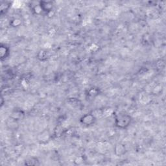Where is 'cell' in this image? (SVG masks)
<instances>
[{
	"label": "cell",
	"mask_w": 166,
	"mask_h": 166,
	"mask_svg": "<svg viewBox=\"0 0 166 166\" xmlns=\"http://www.w3.org/2000/svg\"><path fill=\"white\" fill-rule=\"evenodd\" d=\"M131 117L124 112L115 114V124L120 129H126L131 123Z\"/></svg>",
	"instance_id": "1"
},
{
	"label": "cell",
	"mask_w": 166,
	"mask_h": 166,
	"mask_svg": "<svg viewBox=\"0 0 166 166\" xmlns=\"http://www.w3.org/2000/svg\"><path fill=\"white\" fill-rule=\"evenodd\" d=\"M96 119H97L95 118L92 113H91V114H87L84 115L83 117L80 118V122L84 125L90 126L94 124Z\"/></svg>",
	"instance_id": "2"
},
{
	"label": "cell",
	"mask_w": 166,
	"mask_h": 166,
	"mask_svg": "<svg viewBox=\"0 0 166 166\" xmlns=\"http://www.w3.org/2000/svg\"><path fill=\"white\" fill-rule=\"evenodd\" d=\"M39 5L42 11L46 13L51 12L53 8V3L50 1H40Z\"/></svg>",
	"instance_id": "3"
},
{
	"label": "cell",
	"mask_w": 166,
	"mask_h": 166,
	"mask_svg": "<svg viewBox=\"0 0 166 166\" xmlns=\"http://www.w3.org/2000/svg\"><path fill=\"white\" fill-rule=\"evenodd\" d=\"M9 48L5 44H1L0 45V56H1V59L4 60L6 58H7L10 53Z\"/></svg>",
	"instance_id": "4"
},
{
	"label": "cell",
	"mask_w": 166,
	"mask_h": 166,
	"mask_svg": "<svg viewBox=\"0 0 166 166\" xmlns=\"http://www.w3.org/2000/svg\"><path fill=\"white\" fill-rule=\"evenodd\" d=\"M10 3L9 1H1V4H0V12H1V15H3L8 12L10 7Z\"/></svg>",
	"instance_id": "5"
},
{
	"label": "cell",
	"mask_w": 166,
	"mask_h": 166,
	"mask_svg": "<svg viewBox=\"0 0 166 166\" xmlns=\"http://www.w3.org/2000/svg\"><path fill=\"white\" fill-rule=\"evenodd\" d=\"M23 117V112L20 110H15L10 115V118L18 121V120L22 119Z\"/></svg>",
	"instance_id": "6"
},
{
	"label": "cell",
	"mask_w": 166,
	"mask_h": 166,
	"mask_svg": "<svg viewBox=\"0 0 166 166\" xmlns=\"http://www.w3.org/2000/svg\"><path fill=\"white\" fill-rule=\"evenodd\" d=\"M115 153L116 154L118 155V156H121L125 153V147L123 145L121 144H118L116 145L115 147Z\"/></svg>",
	"instance_id": "7"
},
{
	"label": "cell",
	"mask_w": 166,
	"mask_h": 166,
	"mask_svg": "<svg viewBox=\"0 0 166 166\" xmlns=\"http://www.w3.org/2000/svg\"><path fill=\"white\" fill-rule=\"evenodd\" d=\"M98 94H99V90L97 89V88H91L88 92V97H90L91 99L96 97Z\"/></svg>",
	"instance_id": "8"
},
{
	"label": "cell",
	"mask_w": 166,
	"mask_h": 166,
	"mask_svg": "<svg viewBox=\"0 0 166 166\" xmlns=\"http://www.w3.org/2000/svg\"><path fill=\"white\" fill-rule=\"evenodd\" d=\"M48 56V54L47 52L44 50H41L39 53H38V59H40L41 61H44V60H45L47 59Z\"/></svg>",
	"instance_id": "9"
},
{
	"label": "cell",
	"mask_w": 166,
	"mask_h": 166,
	"mask_svg": "<svg viewBox=\"0 0 166 166\" xmlns=\"http://www.w3.org/2000/svg\"><path fill=\"white\" fill-rule=\"evenodd\" d=\"M20 23H21V20L18 18H14L13 20H11V22H10V24L12 25V27L19 26Z\"/></svg>",
	"instance_id": "10"
}]
</instances>
